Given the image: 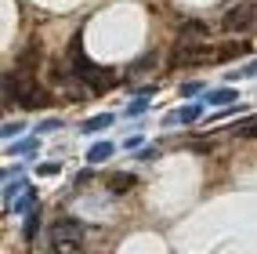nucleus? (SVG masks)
Segmentation results:
<instances>
[{
	"mask_svg": "<svg viewBox=\"0 0 257 254\" xmlns=\"http://www.w3.org/2000/svg\"><path fill=\"white\" fill-rule=\"evenodd\" d=\"M4 98L8 102L15 98L26 109H40L44 102H47V91L40 88V80H33L26 69H19V73H8L4 76Z\"/></svg>",
	"mask_w": 257,
	"mask_h": 254,
	"instance_id": "f257e3e1",
	"label": "nucleus"
},
{
	"mask_svg": "<svg viewBox=\"0 0 257 254\" xmlns=\"http://www.w3.org/2000/svg\"><path fill=\"white\" fill-rule=\"evenodd\" d=\"M80 240H83V225L76 222V218H62V222L51 225V243H55L58 254L80 250Z\"/></svg>",
	"mask_w": 257,
	"mask_h": 254,
	"instance_id": "f03ea898",
	"label": "nucleus"
},
{
	"mask_svg": "<svg viewBox=\"0 0 257 254\" xmlns=\"http://www.w3.org/2000/svg\"><path fill=\"white\" fill-rule=\"evenodd\" d=\"M253 19H257V8L253 4H239V8H232L228 15H225V26L228 33H243V29H250L253 26Z\"/></svg>",
	"mask_w": 257,
	"mask_h": 254,
	"instance_id": "7ed1b4c3",
	"label": "nucleus"
},
{
	"mask_svg": "<svg viewBox=\"0 0 257 254\" xmlns=\"http://www.w3.org/2000/svg\"><path fill=\"white\" fill-rule=\"evenodd\" d=\"M134 185H138V178H134L131 171H116V175H109V178H105V189H109L112 196L127 193V189H134Z\"/></svg>",
	"mask_w": 257,
	"mask_h": 254,
	"instance_id": "20e7f679",
	"label": "nucleus"
},
{
	"mask_svg": "<svg viewBox=\"0 0 257 254\" xmlns=\"http://www.w3.org/2000/svg\"><path fill=\"white\" fill-rule=\"evenodd\" d=\"M246 40H228V44H221L217 47V55H214V62H228V58H239V55H246Z\"/></svg>",
	"mask_w": 257,
	"mask_h": 254,
	"instance_id": "39448f33",
	"label": "nucleus"
},
{
	"mask_svg": "<svg viewBox=\"0 0 257 254\" xmlns=\"http://www.w3.org/2000/svg\"><path fill=\"white\" fill-rule=\"evenodd\" d=\"M207 37H210L207 22H185L181 26V40H207Z\"/></svg>",
	"mask_w": 257,
	"mask_h": 254,
	"instance_id": "423d86ee",
	"label": "nucleus"
},
{
	"mask_svg": "<svg viewBox=\"0 0 257 254\" xmlns=\"http://www.w3.org/2000/svg\"><path fill=\"white\" fill-rule=\"evenodd\" d=\"M199 116H203L199 106H185V109H178L174 116H167V124H196Z\"/></svg>",
	"mask_w": 257,
	"mask_h": 254,
	"instance_id": "0eeeda50",
	"label": "nucleus"
},
{
	"mask_svg": "<svg viewBox=\"0 0 257 254\" xmlns=\"http://www.w3.org/2000/svg\"><path fill=\"white\" fill-rule=\"evenodd\" d=\"M207 98H210V106H235L239 95H235V88H217V91H210Z\"/></svg>",
	"mask_w": 257,
	"mask_h": 254,
	"instance_id": "6e6552de",
	"label": "nucleus"
},
{
	"mask_svg": "<svg viewBox=\"0 0 257 254\" xmlns=\"http://www.w3.org/2000/svg\"><path fill=\"white\" fill-rule=\"evenodd\" d=\"M109 156H112V145H109V142H94V145L87 149V160H91V163H101V160H109Z\"/></svg>",
	"mask_w": 257,
	"mask_h": 254,
	"instance_id": "1a4fd4ad",
	"label": "nucleus"
},
{
	"mask_svg": "<svg viewBox=\"0 0 257 254\" xmlns=\"http://www.w3.org/2000/svg\"><path fill=\"white\" fill-rule=\"evenodd\" d=\"M33 203H37V193H33V189H22V193H19V200H15L11 207L19 211V214H26V211H33Z\"/></svg>",
	"mask_w": 257,
	"mask_h": 254,
	"instance_id": "9d476101",
	"label": "nucleus"
},
{
	"mask_svg": "<svg viewBox=\"0 0 257 254\" xmlns=\"http://www.w3.org/2000/svg\"><path fill=\"white\" fill-rule=\"evenodd\" d=\"M109 124H112V116H109V113H101V116H91V120H83V131L94 134V131H105Z\"/></svg>",
	"mask_w": 257,
	"mask_h": 254,
	"instance_id": "9b49d317",
	"label": "nucleus"
},
{
	"mask_svg": "<svg viewBox=\"0 0 257 254\" xmlns=\"http://www.w3.org/2000/svg\"><path fill=\"white\" fill-rule=\"evenodd\" d=\"M235 134H243V138H257V116L239 120V124H235Z\"/></svg>",
	"mask_w": 257,
	"mask_h": 254,
	"instance_id": "f8f14e48",
	"label": "nucleus"
},
{
	"mask_svg": "<svg viewBox=\"0 0 257 254\" xmlns=\"http://www.w3.org/2000/svg\"><path fill=\"white\" fill-rule=\"evenodd\" d=\"M37 62H40V51L37 47H26L22 55H19V69H33Z\"/></svg>",
	"mask_w": 257,
	"mask_h": 254,
	"instance_id": "ddd939ff",
	"label": "nucleus"
},
{
	"mask_svg": "<svg viewBox=\"0 0 257 254\" xmlns=\"http://www.w3.org/2000/svg\"><path fill=\"white\" fill-rule=\"evenodd\" d=\"M37 229H40V211H29V218H26V229H22V236H26V240H33V236H37Z\"/></svg>",
	"mask_w": 257,
	"mask_h": 254,
	"instance_id": "4468645a",
	"label": "nucleus"
},
{
	"mask_svg": "<svg viewBox=\"0 0 257 254\" xmlns=\"http://www.w3.org/2000/svg\"><path fill=\"white\" fill-rule=\"evenodd\" d=\"M149 65H156V51H152V55H142V58H138V62H134V65H131V69H127V73L134 76V73H142V69H149Z\"/></svg>",
	"mask_w": 257,
	"mask_h": 254,
	"instance_id": "2eb2a0df",
	"label": "nucleus"
},
{
	"mask_svg": "<svg viewBox=\"0 0 257 254\" xmlns=\"http://www.w3.org/2000/svg\"><path fill=\"white\" fill-rule=\"evenodd\" d=\"M145 109H149V106H145V95H142V98H134L131 106H127V116H142Z\"/></svg>",
	"mask_w": 257,
	"mask_h": 254,
	"instance_id": "dca6fc26",
	"label": "nucleus"
},
{
	"mask_svg": "<svg viewBox=\"0 0 257 254\" xmlns=\"http://www.w3.org/2000/svg\"><path fill=\"white\" fill-rule=\"evenodd\" d=\"M33 145H37V138H26V142H19V145H11V152H15V156H22V152H29Z\"/></svg>",
	"mask_w": 257,
	"mask_h": 254,
	"instance_id": "f3484780",
	"label": "nucleus"
},
{
	"mask_svg": "<svg viewBox=\"0 0 257 254\" xmlns=\"http://www.w3.org/2000/svg\"><path fill=\"white\" fill-rule=\"evenodd\" d=\"M192 95H199V83H196V80L181 83V98H192Z\"/></svg>",
	"mask_w": 257,
	"mask_h": 254,
	"instance_id": "a211bd4d",
	"label": "nucleus"
},
{
	"mask_svg": "<svg viewBox=\"0 0 257 254\" xmlns=\"http://www.w3.org/2000/svg\"><path fill=\"white\" fill-rule=\"evenodd\" d=\"M142 134H131V138H123V149H142Z\"/></svg>",
	"mask_w": 257,
	"mask_h": 254,
	"instance_id": "6ab92c4d",
	"label": "nucleus"
},
{
	"mask_svg": "<svg viewBox=\"0 0 257 254\" xmlns=\"http://www.w3.org/2000/svg\"><path fill=\"white\" fill-rule=\"evenodd\" d=\"M37 171H40V175H58V163H40Z\"/></svg>",
	"mask_w": 257,
	"mask_h": 254,
	"instance_id": "aec40b11",
	"label": "nucleus"
},
{
	"mask_svg": "<svg viewBox=\"0 0 257 254\" xmlns=\"http://www.w3.org/2000/svg\"><path fill=\"white\" fill-rule=\"evenodd\" d=\"M19 131H22V124H8L4 127V138H11V134H19Z\"/></svg>",
	"mask_w": 257,
	"mask_h": 254,
	"instance_id": "412c9836",
	"label": "nucleus"
}]
</instances>
